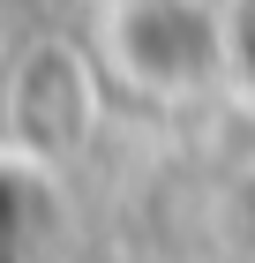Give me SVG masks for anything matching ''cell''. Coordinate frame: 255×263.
<instances>
[{"label": "cell", "instance_id": "3957f363", "mask_svg": "<svg viewBox=\"0 0 255 263\" xmlns=\"http://www.w3.org/2000/svg\"><path fill=\"white\" fill-rule=\"evenodd\" d=\"M23 165L0 158V263H23L30 256V196H23Z\"/></svg>", "mask_w": 255, "mask_h": 263}, {"label": "cell", "instance_id": "7a4b0ae2", "mask_svg": "<svg viewBox=\"0 0 255 263\" xmlns=\"http://www.w3.org/2000/svg\"><path fill=\"white\" fill-rule=\"evenodd\" d=\"M98 121V76L83 45H38L23 53V68L8 76V105L0 128L15 143V158H68Z\"/></svg>", "mask_w": 255, "mask_h": 263}, {"label": "cell", "instance_id": "6da1fadb", "mask_svg": "<svg viewBox=\"0 0 255 263\" xmlns=\"http://www.w3.org/2000/svg\"><path fill=\"white\" fill-rule=\"evenodd\" d=\"M225 15L210 0H120L105 15V61L150 98H195L225 76Z\"/></svg>", "mask_w": 255, "mask_h": 263}]
</instances>
